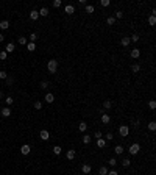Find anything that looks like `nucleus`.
<instances>
[{
    "label": "nucleus",
    "mask_w": 156,
    "mask_h": 175,
    "mask_svg": "<svg viewBox=\"0 0 156 175\" xmlns=\"http://www.w3.org/2000/svg\"><path fill=\"white\" fill-rule=\"evenodd\" d=\"M41 108H42V103H41V102H39V100L35 102V109H41Z\"/></svg>",
    "instance_id": "nucleus-41"
},
{
    "label": "nucleus",
    "mask_w": 156,
    "mask_h": 175,
    "mask_svg": "<svg viewBox=\"0 0 156 175\" xmlns=\"http://www.w3.org/2000/svg\"><path fill=\"white\" fill-rule=\"evenodd\" d=\"M108 175H119L117 170H108Z\"/></svg>",
    "instance_id": "nucleus-48"
},
{
    "label": "nucleus",
    "mask_w": 156,
    "mask_h": 175,
    "mask_svg": "<svg viewBox=\"0 0 156 175\" xmlns=\"http://www.w3.org/2000/svg\"><path fill=\"white\" fill-rule=\"evenodd\" d=\"M130 41H131V42H137V41H139V35H136V33H134L133 36H130Z\"/></svg>",
    "instance_id": "nucleus-33"
},
{
    "label": "nucleus",
    "mask_w": 156,
    "mask_h": 175,
    "mask_svg": "<svg viewBox=\"0 0 156 175\" xmlns=\"http://www.w3.org/2000/svg\"><path fill=\"white\" fill-rule=\"evenodd\" d=\"M94 11H95L94 5H86V13H87V14H92Z\"/></svg>",
    "instance_id": "nucleus-26"
},
{
    "label": "nucleus",
    "mask_w": 156,
    "mask_h": 175,
    "mask_svg": "<svg viewBox=\"0 0 156 175\" xmlns=\"http://www.w3.org/2000/svg\"><path fill=\"white\" fill-rule=\"evenodd\" d=\"M78 130L81 131V133H84V131L87 130V123H86V122H80V125H78Z\"/></svg>",
    "instance_id": "nucleus-15"
},
{
    "label": "nucleus",
    "mask_w": 156,
    "mask_h": 175,
    "mask_svg": "<svg viewBox=\"0 0 156 175\" xmlns=\"http://www.w3.org/2000/svg\"><path fill=\"white\" fill-rule=\"evenodd\" d=\"M148 24L151 25V27H155V24H156V16H150V17H148Z\"/></svg>",
    "instance_id": "nucleus-31"
},
{
    "label": "nucleus",
    "mask_w": 156,
    "mask_h": 175,
    "mask_svg": "<svg viewBox=\"0 0 156 175\" xmlns=\"http://www.w3.org/2000/svg\"><path fill=\"white\" fill-rule=\"evenodd\" d=\"M14 49H16L14 42H8V44L5 45V52L6 53H12V52H14Z\"/></svg>",
    "instance_id": "nucleus-4"
},
{
    "label": "nucleus",
    "mask_w": 156,
    "mask_h": 175,
    "mask_svg": "<svg viewBox=\"0 0 156 175\" xmlns=\"http://www.w3.org/2000/svg\"><path fill=\"white\" fill-rule=\"evenodd\" d=\"M61 152H62V148L60 146H55L53 147V153H55V155H61Z\"/></svg>",
    "instance_id": "nucleus-28"
},
{
    "label": "nucleus",
    "mask_w": 156,
    "mask_h": 175,
    "mask_svg": "<svg viewBox=\"0 0 156 175\" xmlns=\"http://www.w3.org/2000/svg\"><path fill=\"white\" fill-rule=\"evenodd\" d=\"M139 150H141V146H139L137 142H134V144H131V146H130V148H128L130 155H137V153H139Z\"/></svg>",
    "instance_id": "nucleus-2"
},
{
    "label": "nucleus",
    "mask_w": 156,
    "mask_h": 175,
    "mask_svg": "<svg viewBox=\"0 0 156 175\" xmlns=\"http://www.w3.org/2000/svg\"><path fill=\"white\" fill-rule=\"evenodd\" d=\"M5 81H6V84H8V86H10V84H12V83H14V78H12V77H6V80H5Z\"/></svg>",
    "instance_id": "nucleus-34"
},
{
    "label": "nucleus",
    "mask_w": 156,
    "mask_h": 175,
    "mask_svg": "<svg viewBox=\"0 0 156 175\" xmlns=\"http://www.w3.org/2000/svg\"><path fill=\"white\" fill-rule=\"evenodd\" d=\"M17 42H19L20 45H27V44H28L27 38H24V36H20V38H17Z\"/></svg>",
    "instance_id": "nucleus-22"
},
{
    "label": "nucleus",
    "mask_w": 156,
    "mask_h": 175,
    "mask_svg": "<svg viewBox=\"0 0 156 175\" xmlns=\"http://www.w3.org/2000/svg\"><path fill=\"white\" fill-rule=\"evenodd\" d=\"M109 121H111V117H109V114H106V113H103L102 114V123H109Z\"/></svg>",
    "instance_id": "nucleus-11"
},
{
    "label": "nucleus",
    "mask_w": 156,
    "mask_h": 175,
    "mask_svg": "<svg viewBox=\"0 0 156 175\" xmlns=\"http://www.w3.org/2000/svg\"><path fill=\"white\" fill-rule=\"evenodd\" d=\"M128 133H130V128H128V125H122L120 128H119V135L120 136H128Z\"/></svg>",
    "instance_id": "nucleus-3"
},
{
    "label": "nucleus",
    "mask_w": 156,
    "mask_h": 175,
    "mask_svg": "<svg viewBox=\"0 0 156 175\" xmlns=\"http://www.w3.org/2000/svg\"><path fill=\"white\" fill-rule=\"evenodd\" d=\"M148 105H150V108H151V109H155V108H156V102H155V100H151Z\"/></svg>",
    "instance_id": "nucleus-47"
},
{
    "label": "nucleus",
    "mask_w": 156,
    "mask_h": 175,
    "mask_svg": "<svg viewBox=\"0 0 156 175\" xmlns=\"http://www.w3.org/2000/svg\"><path fill=\"white\" fill-rule=\"evenodd\" d=\"M114 17H116V19H122V17H123V13H122V11H117Z\"/></svg>",
    "instance_id": "nucleus-42"
},
{
    "label": "nucleus",
    "mask_w": 156,
    "mask_h": 175,
    "mask_svg": "<svg viewBox=\"0 0 156 175\" xmlns=\"http://www.w3.org/2000/svg\"><path fill=\"white\" fill-rule=\"evenodd\" d=\"M111 139H114V135H112V133H106V136H105V141H111Z\"/></svg>",
    "instance_id": "nucleus-37"
},
{
    "label": "nucleus",
    "mask_w": 156,
    "mask_h": 175,
    "mask_svg": "<svg viewBox=\"0 0 156 175\" xmlns=\"http://www.w3.org/2000/svg\"><path fill=\"white\" fill-rule=\"evenodd\" d=\"M114 152H116V155H122V153H123V147H122V146H116Z\"/></svg>",
    "instance_id": "nucleus-24"
},
{
    "label": "nucleus",
    "mask_w": 156,
    "mask_h": 175,
    "mask_svg": "<svg viewBox=\"0 0 156 175\" xmlns=\"http://www.w3.org/2000/svg\"><path fill=\"white\" fill-rule=\"evenodd\" d=\"M64 10H66L67 14H73V13H75V6H73V5H66Z\"/></svg>",
    "instance_id": "nucleus-13"
},
{
    "label": "nucleus",
    "mask_w": 156,
    "mask_h": 175,
    "mask_svg": "<svg viewBox=\"0 0 156 175\" xmlns=\"http://www.w3.org/2000/svg\"><path fill=\"white\" fill-rule=\"evenodd\" d=\"M3 39H5V36H3L2 33H0V42H3Z\"/></svg>",
    "instance_id": "nucleus-50"
},
{
    "label": "nucleus",
    "mask_w": 156,
    "mask_h": 175,
    "mask_svg": "<svg viewBox=\"0 0 156 175\" xmlns=\"http://www.w3.org/2000/svg\"><path fill=\"white\" fill-rule=\"evenodd\" d=\"M91 139H92V138H91L89 135H84V136H83V144H86V146H87V144L91 142Z\"/></svg>",
    "instance_id": "nucleus-27"
},
{
    "label": "nucleus",
    "mask_w": 156,
    "mask_h": 175,
    "mask_svg": "<svg viewBox=\"0 0 156 175\" xmlns=\"http://www.w3.org/2000/svg\"><path fill=\"white\" fill-rule=\"evenodd\" d=\"M30 19H31V20H37V19H39V13H37L36 10H33V11L30 13Z\"/></svg>",
    "instance_id": "nucleus-14"
},
{
    "label": "nucleus",
    "mask_w": 156,
    "mask_h": 175,
    "mask_svg": "<svg viewBox=\"0 0 156 175\" xmlns=\"http://www.w3.org/2000/svg\"><path fill=\"white\" fill-rule=\"evenodd\" d=\"M148 130H151V131H155V130H156V122L151 121V122L148 123Z\"/></svg>",
    "instance_id": "nucleus-32"
},
{
    "label": "nucleus",
    "mask_w": 156,
    "mask_h": 175,
    "mask_svg": "<svg viewBox=\"0 0 156 175\" xmlns=\"http://www.w3.org/2000/svg\"><path fill=\"white\" fill-rule=\"evenodd\" d=\"M130 42H131V41H130V38H126V36H125V38H122L120 44L123 45V47H128V45H130Z\"/></svg>",
    "instance_id": "nucleus-20"
},
{
    "label": "nucleus",
    "mask_w": 156,
    "mask_h": 175,
    "mask_svg": "<svg viewBox=\"0 0 156 175\" xmlns=\"http://www.w3.org/2000/svg\"><path fill=\"white\" fill-rule=\"evenodd\" d=\"M102 136H103V135H102V131H95L94 138H95V139H100V138H102Z\"/></svg>",
    "instance_id": "nucleus-45"
},
{
    "label": "nucleus",
    "mask_w": 156,
    "mask_h": 175,
    "mask_svg": "<svg viewBox=\"0 0 156 175\" xmlns=\"http://www.w3.org/2000/svg\"><path fill=\"white\" fill-rule=\"evenodd\" d=\"M109 3H111L109 0H102V2H100V5H102V6H109Z\"/></svg>",
    "instance_id": "nucleus-44"
},
{
    "label": "nucleus",
    "mask_w": 156,
    "mask_h": 175,
    "mask_svg": "<svg viewBox=\"0 0 156 175\" xmlns=\"http://www.w3.org/2000/svg\"><path fill=\"white\" fill-rule=\"evenodd\" d=\"M6 52H5V50H2V52H0V59H2V61H3V59H6Z\"/></svg>",
    "instance_id": "nucleus-40"
},
{
    "label": "nucleus",
    "mask_w": 156,
    "mask_h": 175,
    "mask_svg": "<svg viewBox=\"0 0 156 175\" xmlns=\"http://www.w3.org/2000/svg\"><path fill=\"white\" fill-rule=\"evenodd\" d=\"M105 146H106V141H105L103 138H100V139H97V147H100V148H103Z\"/></svg>",
    "instance_id": "nucleus-16"
},
{
    "label": "nucleus",
    "mask_w": 156,
    "mask_h": 175,
    "mask_svg": "<svg viewBox=\"0 0 156 175\" xmlns=\"http://www.w3.org/2000/svg\"><path fill=\"white\" fill-rule=\"evenodd\" d=\"M106 24L108 25H114L116 24V17H114V16H109V17L106 19Z\"/></svg>",
    "instance_id": "nucleus-25"
},
{
    "label": "nucleus",
    "mask_w": 156,
    "mask_h": 175,
    "mask_svg": "<svg viewBox=\"0 0 156 175\" xmlns=\"http://www.w3.org/2000/svg\"><path fill=\"white\" fill-rule=\"evenodd\" d=\"M41 88H42V89H47V88H48V83H47V81H41Z\"/></svg>",
    "instance_id": "nucleus-46"
},
{
    "label": "nucleus",
    "mask_w": 156,
    "mask_h": 175,
    "mask_svg": "<svg viewBox=\"0 0 156 175\" xmlns=\"http://www.w3.org/2000/svg\"><path fill=\"white\" fill-rule=\"evenodd\" d=\"M20 152H22V155H28V153L31 152V147L28 146V144H25V146L20 147Z\"/></svg>",
    "instance_id": "nucleus-9"
},
{
    "label": "nucleus",
    "mask_w": 156,
    "mask_h": 175,
    "mask_svg": "<svg viewBox=\"0 0 156 175\" xmlns=\"http://www.w3.org/2000/svg\"><path fill=\"white\" fill-rule=\"evenodd\" d=\"M130 164H131V161H130L128 158H125V160H122V166H123V167H130Z\"/></svg>",
    "instance_id": "nucleus-30"
},
{
    "label": "nucleus",
    "mask_w": 156,
    "mask_h": 175,
    "mask_svg": "<svg viewBox=\"0 0 156 175\" xmlns=\"http://www.w3.org/2000/svg\"><path fill=\"white\" fill-rule=\"evenodd\" d=\"M75 155H77V153H75V150H67V153H66L67 160H73V158H75Z\"/></svg>",
    "instance_id": "nucleus-18"
},
{
    "label": "nucleus",
    "mask_w": 156,
    "mask_h": 175,
    "mask_svg": "<svg viewBox=\"0 0 156 175\" xmlns=\"http://www.w3.org/2000/svg\"><path fill=\"white\" fill-rule=\"evenodd\" d=\"M5 102H6V105L10 106V105H12V102H14V99H12V97H6V99H5Z\"/></svg>",
    "instance_id": "nucleus-38"
},
{
    "label": "nucleus",
    "mask_w": 156,
    "mask_h": 175,
    "mask_svg": "<svg viewBox=\"0 0 156 175\" xmlns=\"http://www.w3.org/2000/svg\"><path fill=\"white\" fill-rule=\"evenodd\" d=\"M98 175H108V167L106 166H102V167L98 169Z\"/></svg>",
    "instance_id": "nucleus-21"
},
{
    "label": "nucleus",
    "mask_w": 156,
    "mask_h": 175,
    "mask_svg": "<svg viewBox=\"0 0 156 175\" xmlns=\"http://www.w3.org/2000/svg\"><path fill=\"white\" fill-rule=\"evenodd\" d=\"M111 106H112V102L111 100H105L103 102V109H109Z\"/></svg>",
    "instance_id": "nucleus-23"
},
{
    "label": "nucleus",
    "mask_w": 156,
    "mask_h": 175,
    "mask_svg": "<svg viewBox=\"0 0 156 175\" xmlns=\"http://www.w3.org/2000/svg\"><path fill=\"white\" fill-rule=\"evenodd\" d=\"M0 28H2V30H8V28H10V22H8V20H2V22H0Z\"/></svg>",
    "instance_id": "nucleus-19"
},
{
    "label": "nucleus",
    "mask_w": 156,
    "mask_h": 175,
    "mask_svg": "<svg viewBox=\"0 0 156 175\" xmlns=\"http://www.w3.org/2000/svg\"><path fill=\"white\" fill-rule=\"evenodd\" d=\"M130 55H131L133 59H137L139 56H141V50H139V49H133L131 52H130Z\"/></svg>",
    "instance_id": "nucleus-7"
},
{
    "label": "nucleus",
    "mask_w": 156,
    "mask_h": 175,
    "mask_svg": "<svg viewBox=\"0 0 156 175\" xmlns=\"http://www.w3.org/2000/svg\"><path fill=\"white\" fill-rule=\"evenodd\" d=\"M0 113H2L3 117H10V116H11V108H10V106H5V108H2Z\"/></svg>",
    "instance_id": "nucleus-6"
},
{
    "label": "nucleus",
    "mask_w": 156,
    "mask_h": 175,
    "mask_svg": "<svg viewBox=\"0 0 156 175\" xmlns=\"http://www.w3.org/2000/svg\"><path fill=\"white\" fill-rule=\"evenodd\" d=\"M6 77H8V74L5 70H0V80H6Z\"/></svg>",
    "instance_id": "nucleus-35"
},
{
    "label": "nucleus",
    "mask_w": 156,
    "mask_h": 175,
    "mask_svg": "<svg viewBox=\"0 0 156 175\" xmlns=\"http://www.w3.org/2000/svg\"><path fill=\"white\" fill-rule=\"evenodd\" d=\"M81 170H83L84 175H89L91 170H92V166H91V164H83V166H81Z\"/></svg>",
    "instance_id": "nucleus-5"
},
{
    "label": "nucleus",
    "mask_w": 156,
    "mask_h": 175,
    "mask_svg": "<svg viewBox=\"0 0 156 175\" xmlns=\"http://www.w3.org/2000/svg\"><path fill=\"white\" fill-rule=\"evenodd\" d=\"M27 50H28V52H35V50H36V44H35V42H28V44H27Z\"/></svg>",
    "instance_id": "nucleus-17"
},
{
    "label": "nucleus",
    "mask_w": 156,
    "mask_h": 175,
    "mask_svg": "<svg viewBox=\"0 0 156 175\" xmlns=\"http://www.w3.org/2000/svg\"><path fill=\"white\" fill-rule=\"evenodd\" d=\"M116 164H117V160H116V158H111V160H109V166H112V167H114Z\"/></svg>",
    "instance_id": "nucleus-43"
},
{
    "label": "nucleus",
    "mask_w": 156,
    "mask_h": 175,
    "mask_svg": "<svg viewBox=\"0 0 156 175\" xmlns=\"http://www.w3.org/2000/svg\"><path fill=\"white\" fill-rule=\"evenodd\" d=\"M36 39H37V35L36 33H31L30 35V42H36Z\"/></svg>",
    "instance_id": "nucleus-36"
},
{
    "label": "nucleus",
    "mask_w": 156,
    "mask_h": 175,
    "mask_svg": "<svg viewBox=\"0 0 156 175\" xmlns=\"http://www.w3.org/2000/svg\"><path fill=\"white\" fill-rule=\"evenodd\" d=\"M39 136H41L42 141H48V139H50V133H48L47 130H42L41 133H39Z\"/></svg>",
    "instance_id": "nucleus-8"
},
{
    "label": "nucleus",
    "mask_w": 156,
    "mask_h": 175,
    "mask_svg": "<svg viewBox=\"0 0 156 175\" xmlns=\"http://www.w3.org/2000/svg\"><path fill=\"white\" fill-rule=\"evenodd\" d=\"M0 99H3V92L2 91H0Z\"/></svg>",
    "instance_id": "nucleus-51"
},
{
    "label": "nucleus",
    "mask_w": 156,
    "mask_h": 175,
    "mask_svg": "<svg viewBox=\"0 0 156 175\" xmlns=\"http://www.w3.org/2000/svg\"><path fill=\"white\" fill-rule=\"evenodd\" d=\"M37 13H39V16H42V17H47V16H48V8L44 6V8H41Z\"/></svg>",
    "instance_id": "nucleus-12"
},
{
    "label": "nucleus",
    "mask_w": 156,
    "mask_h": 175,
    "mask_svg": "<svg viewBox=\"0 0 156 175\" xmlns=\"http://www.w3.org/2000/svg\"><path fill=\"white\" fill-rule=\"evenodd\" d=\"M45 102H47V103H53V102H55V95L50 94V92H47V94H45Z\"/></svg>",
    "instance_id": "nucleus-10"
},
{
    "label": "nucleus",
    "mask_w": 156,
    "mask_h": 175,
    "mask_svg": "<svg viewBox=\"0 0 156 175\" xmlns=\"http://www.w3.org/2000/svg\"><path fill=\"white\" fill-rule=\"evenodd\" d=\"M133 125H134V128H137V127H139V121H134Z\"/></svg>",
    "instance_id": "nucleus-49"
},
{
    "label": "nucleus",
    "mask_w": 156,
    "mask_h": 175,
    "mask_svg": "<svg viewBox=\"0 0 156 175\" xmlns=\"http://www.w3.org/2000/svg\"><path fill=\"white\" fill-rule=\"evenodd\" d=\"M131 70L134 72V74H136V72H139V70H141V66H139L137 63H134V64L131 66Z\"/></svg>",
    "instance_id": "nucleus-29"
},
{
    "label": "nucleus",
    "mask_w": 156,
    "mask_h": 175,
    "mask_svg": "<svg viewBox=\"0 0 156 175\" xmlns=\"http://www.w3.org/2000/svg\"><path fill=\"white\" fill-rule=\"evenodd\" d=\"M47 70L50 74H56V70H58V61L56 59H50L47 63Z\"/></svg>",
    "instance_id": "nucleus-1"
},
{
    "label": "nucleus",
    "mask_w": 156,
    "mask_h": 175,
    "mask_svg": "<svg viewBox=\"0 0 156 175\" xmlns=\"http://www.w3.org/2000/svg\"><path fill=\"white\" fill-rule=\"evenodd\" d=\"M61 5H62L61 0H55V2H53V6H55V8H60Z\"/></svg>",
    "instance_id": "nucleus-39"
}]
</instances>
